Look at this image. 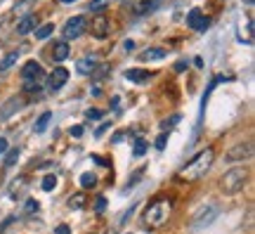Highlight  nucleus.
<instances>
[{"instance_id":"17","label":"nucleus","mask_w":255,"mask_h":234,"mask_svg":"<svg viewBox=\"0 0 255 234\" xmlns=\"http://www.w3.org/2000/svg\"><path fill=\"white\" fill-rule=\"evenodd\" d=\"M69 52H71V47H69V43H55V47H52V59L55 62H64L66 57H69Z\"/></svg>"},{"instance_id":"29","label":"nucleus","mask_w":255,"mask_h":234,"mask_svg":"<svg viewBox=\"0 0 255 234\" xmlns=\"http://www.w3.org/2000/svg\"><path fill=\"white\" fill-rule=\"evenodd\" d=\"M165 144H168V133H161V135H158V140H156V149H158V152H163Z\"/></svg>"},{"instance_id":"13","label":"nucleus","mask_w":255,"mask_h":234,"mask_svg":"<svg viewBox=\"0 0 255 234\" xmlns=\"http://www.w3.org/2000/svg\"><path fill=\"white\" fill-rule=\"evenodd\" d=\"M21 78L24 81H33V78H43V66L38 62H26L21 69Z\"/></svg>"},{"instance_id":"5","label":"nucleus","mask_w":255,"mask_h":234,"mask_svg":"<svg viewBox=\"0 0 255 234\" xmlns=\"http://www.w3.org/2000/svg\"><path fill=\"white\" fill-rule=\"evenodd\" d=\"M85 28H88V19L85 17H71L66 24H64V40H76V38H81L85 33Z\"/></svg>"},{"instance_id":"30","label":"nucleus","mask_w":255,"mask_h":234,"mask_svg":"<svg viewBox=\"0 0 255 234\" xmlns=\"http://www.w3.org/2000/svg\"><path fill=\"white\" fill-rule=\"evenodd\" d=\"M104 208H107V199H104V197H97V199H95V213H102Z\"/></svg>"},{"instance_id":"41","label":"nucleus","mask_w":255,"mask_h":234,"mask_svg":"<svg viewBox=\"0 0 255 234\" xmlns=\"http://www.w3.org/2000/svg\"><path fill=\"white\" fill-rule=\"evenodd\" d=\"M59 2H76V0H59Z\"/></svg>"},{"instance_id":"35","label":"nucleus","mask_w":255,"mask_h":234,"mask_svg":"<svg viewBox=\"0 0 255 234\" xmlns=\"http://www.w3.org/2000/svg\"><path fill=\"white\" fill-rule=\"evenodd\" d=\"M55 234H71V227H69V225H57Z\"/></svg>"},{"instance_id":"4","label":"nucleus","mask_w":255,"mask_h":234,"mask_svg":"<svg viewBox=\"0 0 255 234\" xmlns=\"http://www.w3.org/2000/svg\"><path fill=\"white\" fill-rule=\"evenodd\" d=\"M215 218H218V206H215V204L201 206L199 211L194 213V218H191V230H194V232H196V230H203V227L210 225Z\"/></svg>"},{"instance_id":"20","label":"nucleus","mask_w":255,"mask_h":234,"mask_svg":"<svg viewBox=\"0 0 255 234\" xmlns=\"http://www.w3.org/2000/svg\"><path fill=\"white\" fill-rule=\"evenodd\" d=\"M19 59V52H7L5 57H2V62H0V73L2 71H7V69H12L14 64H17Z\"/></svg>"},{"instance_id":"12","label":"nucleus","mask_w":255,"mask_h":234,"mask_svg":"<svg viewBox=\"0 0 255 234\" xmlns=\"http://www.w3.org/2000/svg\"><path fill=\"white\" fill-rule=\"evenodd\" d=\"M97 57L92 54V57H83V59H78L76 62V71L81 73V76H90V73H95V69H97Z\"/></svg>"},{"instance_id":"39","label":"nucleus","mask_w":255,"mask_h":234,"mask_svg":"<svg viewBox=\"0 0 255 234\" xmlns=\"http://www.w3.org/2000/svg\"><path fill=\"white\" fill-rule=\"evenodd\" d=\"M184 69H187V64H184V62H180L177 66H175V71H184Z\"/></svg>"},{"instance_id":"6","label":"nucleus","mask_w":255,"mask_h":234,"mask_svg":"<svg viewBox=\"0 0 255 234\" xmlns=\"http://www.w3.org/2000/svg\"><path fill=\"white\" fill-rule=\"evenodd\" d=\"M227 161H248L253 159V140H246V142H239L237 147H232L227 154H225Z\"/></svg>"},{"instance_id":"10","label":"nucleus","mask_w":255,"mask_h":234,"mask_svg":"<svg viewBox=\"0 0 255 234\" xmlns=\"http://www.w3.org/2000/svg\"><path fill=\"white\" fill-rule=\"evenodd\" d=\"M237 38L241 45H253V21H251V19L241 21L237 26Z\"/></svg>"},{"instance_id":"24","label":"nucleus","mask_w":255,"mask_h":234,"mask_svg":"<svg viewBox=\"0 0 255 234\" xmlns=\"http://www.w3.org/2000/svg\"><path fill=\"white\" fill-rule=\"evenodd\" d=\"M52 31H55V24H43L40 28H36V38L38 40H45V38L52 36Z\"/></svg>"},{"instance_id":"26","label":"nucleus","mask_w":255,"mask_h":234,"mask_svg":"<svg viewBox=\"0 0 255 234\" xmlns=\"http://www.w3.org/2000/svg\"><path fill=\"white\" fill-rule=\"evenodd\" d=\"M69 206L71 208H83L85 206V194H73V197L69 199Z\"/></svg>"},{"instance_id":"19","label":"nucleus","mask_w":255,"mask_h":234,"mask_svg":"<svg viewBox=\"0 0 255 234\" xmlns=\"http://www.w3.org/2000/svg\"><path fill=\"white\" fill-rule=\"evenodd\" d=\"M50 121H52V114H50V111H45V114H43V116L36 121V126H33V133H38V135H40V133H45L47 126H50Z\"/></svg>"},{"instance_id":"3","label":"nucleus","mask_w":255,"mask_h":234,"mask_svg":"<svg viewBox=\"0 0 255 234\" xmlns=\"http://www.w3.org/2000/svg\"><path fill=\"white\" fill-rule=\"evenodd\" d=\"M248 175H251V173H248V168H244V166H234V168H229V171L222 175V180H220L222 192H225V194H229V197L239 194L241 189L246 187Z\"/></svg>"},{"instance_id":"21","label":"nucleus","mask_w":255,"mask_h":234,"mask_svg":"<svg viewBox=\"0 0 255 234\" xmlns=\"http://www.w3.org/2000/svg\"><path fill=\"white\" fill-rule=\"evenodd\" d=\"M146 149H149L146 140H144V137H137V140H135V147H132V156H135V159H142V156L146 154Z\"/></svg>"},{"instance_id":"33","label":"nucleus","mask_w":255,"mask_h":234,"mask_svg":"<svg viewBox=\"0 0 255 234\" xmlns=\"http://www.w3.org/2000/svg\"><path fill=\"white\" fill-rule=\"evenodd\" d=\"M31 2H36V0H21L17 7H14V12H24L26 7H31Z\"/></svg>"},{"instance_id":"34","label":"nucleus","mask_w":255,"mask_h":234,"mask_svg":"<svg viewBox=\"0 0 255 234\" xmlns=\"http://www.w3.org/2000/svg\"><path fill=\"white\" fill-rule=\"evenodd\" d=\"M69 135H71V137H81L83 135V126H71V128H69Z\"/></svg>"},{"instance_id":"15","label":"nucleus","mask_w":255,"mask_h":234,"mask_svg":"<svg viewBox=\"0 0 255 234\" xmlns=\"http://www.w3.org/2000/svg\"><path fill=\"white\" fill-rule=\"evenodd\" d=\"M36 24H38V17H36V14H26V17L19 21L17 33H19V36H26V33H31V31H36Z\"/></svg>"},{"instance_id":"25","label":"nucleus","mask_w":255,"mask_h":234,"mask_svg":"<svg viewBox=\"0 0 255 234\" xmlns=\"http://www.w3.org/2000/svg\"><path fill=\"white\" fill-rule=\"evenodd\" d=\"M97 185V178H95V173H83L81 175V187L83 189H92Z\"/></svg>"},{"instance_id":"38","label":"nucleus","mask_w":255,"mask_h":234,"mask_svg":"<svg viewBox=\"0 0 255 234\" xmlns=\"http://www.w3.org/2000/svg\"><path fill=\"white\" fill-rule=\"evenodd\" d=\"M123 47H126L128 52H132V50H135V40H126V43H123Z\"/></svg>"},{"instance_id":"14","label":"nucleus","mask_w":255,"mask_h":234,"mask_svg":"<svg viewBox=\"0 0 255 234\" xmlns=\"http://www.w3.org/2000/svg\"><path fill=\"white\" fill-rule=\"evenodd\" d=\"M21 107H24V99H21V97H12L5 107L0 109V121H7V118L12 116L14 111H19Z\"/></svg>"},{"instance_id":"28","label":"nucleus","mask_w":255,"mask_h":234,"mask_svg":"<svg viewBox=\"0 0 255 234\" xmlns=\"http://www.w3.org/2000/svg\"><path fill=\"white\" fill-rule=\"evenodd\" d=\"M102 116H104L102 109H88V111H85V118H90V121H100Z\"/></svg>"},{"instance_id":"1","label":"nucleus","mask_w":255,"mask_h":234,"mask_svg":"<svg viewBox=\"0 0 255 234\" xmlns=\"http://www.w3.org/2000/svg\"><path fill=\"white\" fill-rule=\"evenodd\" d=\"M213 161H215V149H213V147H208V149L199 152L196 156H191L189 161H187L182 168L177 171V178H180V180H184V182L201 180V178L210 171Z\"/></svg>"},{"instance_id":"9","label":"nucleus","mask_w":255,"mask_h":234,"mask_svg":"<svg viewBox=\"0 0 255 234\" xmlns=\"http://www.w3.org/2000/svg\"><path fill=\"white\" fill-rule=\"evenodd\" d=\"M88 28H90V33L95 38H107L111 33V21L104 17V14H97V17L92 19V24Z\"/></svg>"},{"instance_id":"8","label":"nucleus","mask_w":255,"mask_h":234,"mask_svg":"<svg viewBox=\"0 0 255 234\" xmlns=\"http://www.w3.org/2000/svg\"><path fill=\"white\" fill-rule=\"evenodd\" d=\"M66 81H69V71L64 66H57L55 71L50 73V78H47V88H50V92H59L66 85Z\"/></svg>"},{"instance_id":"40","label":"nucleus","mask_w":255,"mask_h":234,"mask_svg":"<svg viewBox=\"0 0 255 234\" xmlns=\"http://www.w3.org/2000/svg\"><path fill=\"white\" fill-rule=\"evenodd\" d=\"M246 7H248V9H253V0H246Z\"/></svg>"},{"instance_id":"18","label":"nucleus","mask_w":255,"mask_h":234,"mask_svg":"<svg viewBox=\"0 0 255 234\" xmlns=\"http://www.w3.org/2000/svg\"><path fill=\"white\" fill-rule=\"evenodd\" d=\"M161 0H139V5L135 7V14H146V12H154L158 7Z\"/></svg>"},{"instance_id":"23","label":"nucleus","mask_w":255,"mask_h":234,"mask_svg":"<svg viewBox=\"0 0 255 234\" xmlns=\"http://www.w3.org/2000/svg\"><path fill=\"white\" fill-rule=\"evenodd\" d=\"M43 90V78H33V81H24V92H40Z\"/></svg>"},{"instance_id":"22","label":"nucleus","mask_w":255,"mask_h":234,"mask_svg":"<svg viewBox=\"0 0 255 234\" xmlns=\"http://www.w3.org/2000/svg\"><path fill=\"white\" fill-rule=\"evenodd\" d=\"M109 2H111V0H92L90 5H88V9H90L92 14H102L104 9L109 7Z\"/></svg>"},{"instance_id":"16","label":"nucleus","mask_w":255,"mask_h":234,"mask_svg":"<svg viewBox=\"0 0 255 234\" xmlns=\"http://www.w3.org/2000/svg\"><path fill=\"white\" fill-rule=\"evenodd\" d=\"M165 50L163 47H146L144 52H142V62H158V59H163L165 57Z\"/></svg>"},{"instance_id":"31","label":"nucleus","mask_w":255,"mask_h":234,"mask_svg":"<svg viewBox=\"0 0 255 234\" xmlns=\"http://www.w3.org/2000/svg\"><path fill=\"white\" fill-rule=\"evenodd\" d=\"M17 159H19V152H17V149H12V152L7 154V159H5V166H12Z\"/></svg>"},{"instance_id":"32","label":"nucleus","mask_w":255,"mask_h":234,"mask_svg":"<svg viewBox=\"0 0 255 234\" xmlns=\"http://www.w3.org/2000/svg\"><path fill=\"white\" fill-rule=\"evenodd\" d=\"M109 128H111V121H107V123H102V126L97 128V133H95V137H102L104 133H107V130H109Z\"/></svg>"},{"instance_id":"2","label":"nucleus","mask_w":255,"mask_h":234,"mask_svg":"<svg viewBox=\"0 0 255 234\" xmlns=\"http://www.w3.org/2000/svg\"><path fill=\"white\" fill-rule=\"evenodd\" d=\"M170 213H173V199H168V197L154 199L144 211V225L149 230H158V227H163L168 223Z\"/></svg>"},{"instance_id":"7","label":"nucleus","mask_w":255,"mask_h":234,"mask_svg":"<svg viewBox=\"0 0 255 234\" xmlns=\"http://www.w3.org/2000/svg\"><path fill=\"white\" fill-rule=\"evenodd\" d=\"M187 26H189L191 31L203 33V31H208L210 28V19L203 17V12H201L199 7H194V9H189V14H187Z\"/></svg>"},{"instance_id":"37","label":"nucleus","mask_w":255,"mask_h":234,"mask_svg":"<svg viewBox=\"0 0 255 234\" xmlns=\"http://www.w3.org/2000/svg\"><path fill=\"white\" fill-rule=\"evenodd\" d=\"M5 152H7V140H5V137H0V156H2Z\"/></svg>"},{"instance_id":"27","label":"nucleus","mask_w":255,"mask_h":234,"mask_svg":"<svg viewBox=\"0 0 255 234\" xmlns=\"http://www.w3.org/2000/svg\"><path fill=\"white\" fill-rule=\"evenodd\" d=\"M55 187H57V175H45V178H43V189H45V192H52Z\"/></svg>"},{"instance_id":"36","label":"nucleus","mask_w":255,"mask_h":234,"mask_svg":"<svg viewBox=\"0 0 255 234\" xmlns=\"http://www.w3.org/2000/svg\"><path fill=\"white\" fill-rule=\"evenodd\" d=\"M38 208H40V206H38V201H33V199H28V201H26V211H28V213H31V211H38Z\"/></svg>"},{"instance_id":"11","label":"nucleus","mask_w":255,"mask_h":234,"mask_svg":"<svg viewBox=\"0 0 255 234\" xmlns=\"http://www.w3.org/2000/svg\"><path fill=\"white\" fill-rule=\"evenodd\" d=\"M154 73L146 71V69H128L126 73H123V78L130 83H135V85H144V83H149V78H151Z\"/></svg>"}]
</instances>
